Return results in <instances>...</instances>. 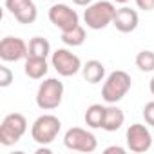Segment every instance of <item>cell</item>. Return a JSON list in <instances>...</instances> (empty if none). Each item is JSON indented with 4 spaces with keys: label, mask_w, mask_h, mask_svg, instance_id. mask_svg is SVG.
Wrapping results in <instances>:
<instances>
[{
    "label": "cell",
    "mask_w": 154,
    "mask_h": 154,
    "mask_svg": "<svg viewBox=\"0 0 154 154\" xmlns=\"http://www.w3.org/2000/svg\"><path fill=\"white\" fill-rule=\"evenodd\" d=\"M36 154H51V149H49L47 145H40V147L36 149Z\"/></svg>",
    "instance_id": "cell-25"
},
{
    "label": "cell",
    "mask_w": 154,
    "mask_h": 154,
    "mask_svg": "<svg viewBox=\"0 0 154 154\" xmlns=\"http://www.w3.org/2000/svg\"><path fill=\"white\" fill-rule=\"evenodd\" d=\"M51 65L60 76H65V78L82 71V60L65 47H60L54 53H51Z\"/></svg>",
    "instance_id": "cell-7"
},
{
    "label": "cell",
    "mask_w": 154,
    "mask_h": 154,
    "mask_svg": "<svg viewBox=\"0 0 154 154\" xmlns=\"http://www.w3.org/2000/svg\"><path fill=\"white\" fill-rule=\"evenodd\" d=\"M72 4L74 6H80V8H87L93 4V0H72Z\"/></svg>",
    "instance_id": "cell-24"
},
{
    "label": "cell",
    "mask_w": 154,
    "mask_h": 154,
    "mask_svg": "<svg viewBox=\"0 0 154 154\" xmlns=\"http://www.w3.org/2000/svg\"><path fill=\"white\" fill-rule=\"evenodd\" d=\"M112 2H116V4H127L129 0H112Z\"/></svg>",
    "instance_id": "cell-27"
},
{
    "label": "cell",
    "mask_w": 154,
    "mask_h": 154,
    "mask_svg": "<svg viewBox=\"0 0 154 154\" xmlns=\"http://www.w3.org/2000/svg\"><path fill=\"white\" fill-rule=\"evenodd\" d=\"M114 15H116V6L112 4V0H98V2L87 6V9L84 11V22L89 29L100 31L105 29L109 24H112Z\"/></svg>",
    "instance_id": "cell-1"
},
{
    "label": "cell",
    "mask_w": 154,
    "mask_h": 154,
    "mask_svg": "<svg viewBox=\"0 0 154 154\" xmlns=\"http://www.w3.org/2000/svg\"><path fill=\"white\" fill-rule=\"evenodd\" d=\"M26 74L31 80H42L49 71L47 65V58H36V56H27L26 58V65H24Z\"/></svg>",
    "instance_id": "cell-14"
},
{
    "label": "cell",
    "mask_w": 154,
    "mask_h": 154,
    "mask_svg": "<svg viewBox=\"0 0 154 154\" xmlns=\"http://www.w3.org/2000/svg\"><path fill=\"white\" fill-rule=\"evenodd\" d=\"M125 141H127V149L131 152H147L152 145V134L149 131L147 125L143 123H132L127 132H125Z\"/></svg>",
    "instance_id": "cell-8"
},
{
    "label": "cell",
    "mask_w": 154,
    "mask_h": 154,
    "mask_svg": "<svg viewBox=\"0 0 154 154\" xmlns=\"http://www.w3.org/2000/svg\"><path fill=\"white\" fill-rule=\"evenodd\" d=\"M136 67L143 72H152L154 71V51L143 49L136 54Z\"/></svg>",
    "instance_id": "cell-19"
},
{
    "label": "cell",
    "mask_w": 154,
    "mask_h": 154,
    "mask_svg": "<svg viewBox=\"0 0 154 154\" xmlns=\"http://www.w3.org/2000/svg\"><path fill=\"white\" fill-rule=\"evenodd\" d=\"M27 132V120L20 112L8 114L0 123V143L4 147H11L22 140V136Z\"/></svg>",
    "instance_id": "cell-4"
},
{
    "label": "cell",
    "mask_w": 154,
    "mask_h": 154,
    "mask_svg": "<svg viewBox=\"0 0 154 154\" xmlns=\"http://www.w3.org/2000/svg\"><path fill=\"white\" fill-rule=\"evenodd\" d=\"M85 125L91 129H102L103 127V118H105V105L102 103H93L85 111Z\"/></svg>",
    "instance_id": "cell-16"
},
{
    "label": "cell",
    "mask_w": 154,
    "mask_h": 154,
    "mask_svg": "<svg viewBox=\"0 0 154 154\" xmlns=\"http://www.w3.org/2000/svg\"><path fill=\"white\" fill-rule=\"evenodd\" d=\"M63 145L69 150H76V152H94L98 149V140L96 136L82 127H71L65 134H63Z\"/></svg>",
    "instance_id": "cell-6"
},
{
    "label": "cell",
    "mask_w": 154,
    "mask_h": 154,
    "mask_svg": "<svg viewBox=\"0 0 154 154\" xmlns=\"http://www.w3.org/2000/svg\"><path fill=\"white\" fill-rule=\"evenodd\" d=\"M112 152H116V154H125L127 150H125L123 147H120V145H111V147L105 149V154H112Z\"/></svg>",
    "instance_id": "cell-23"
},
{
    "label": "cell",
    "mask_w": 154,
    "mask_h": 154,
    "mask_svg": "<svg viewBox=\"0 0 154 154\" xmlns=\"http://www.w3.org/2000/svg\"><path fill=\"white\" fill-rule=\"evenodd\" d=\"M29 45L18 36H4L0 40V58L4 62H18L27 58Z\"/></svg>",
    "instance_id": "cell-10"
},
{
    "label": "cell",
    "mask_w": 154,
    "mask_h": 154,
    "mask_svg": "<svg viewBox=\"0 0 154 154\" xmlns=\"http://www.w3.org/2000/svg\"><path fill=\"white\" fill-rule=\"evenodd\" d=\"M123 122H125L123 111H122L116 103H109V105L105 107V118H103V127H102V129L107 131V132H114V131L122 129Z\"/></svg>",
    "instance_id": "cell-13"
},
{
    "label": "cell",
    "mask_w": 154,
    "mask_h": 154,
    "mask_svg": "<svg viewBox=\"0 0 154 154\" xmlns=\"http://www.w3.org/2000/svg\"><path fill=\"white\" fill-rule=\"evenodd\" d=\"M82 76L87 84H100L105 76V65L100 60H89L82 65Z\"/></svg>",
    "instance_id": "cell-15"
},
{
    "label": "cell",
    "mask_w": 154,
    "mask_h": 154,
    "mask_svg": "<svg viewBox=\"0 0 154 154\" xmlns=\"http://www.w3.org/2000/svg\"><path fill=\"white\" fill-rule=\"evenodd\" d=\"M149 89H150V94L154 96V76L150 78V82H149Z\"/></svg>",
    "instance_id": "cell-26"
},
{
    "label": "cell",
    "mask_w": 154,
    "mask_h": 154,
    "mask_svg": "<svg viewBox=\"0 0 154 154\" xmlns=\"http://www.w3.org/2000/svg\"><path fill=\"white\" fill-rule=\"evenodd\" d=\"M138 9L141 11H152L154 9V0H134Z\"/></svg>",
    "instance_id": "cell-22"
},
{
    "label": "cell",
    "mask_w": 154,
    "mask_h": 154,
    "mask_svg": "<svg viewBox=\"0 0 154 154\" xmlns=\"http://www.w3.org/2000/svg\"><path fill=\"white\" fill-rule=\"evenodd\" d=\"M13 84V71L6 65H0V87H9Z\"/></svg>",
    "instance_id": "cell-20"
},
{
    "label": "cell",
    "mask_w": 154,
    "mask_h": 154,
    "mask_svg": "<svg viewBox=\"0 0 154 154\" xmlns=\"http://www.w3.org/2000/svg\"><path fill=\"white\" fill-rule=\"evenodd\" d=\"M63 100V84L58 78H45L36 91V105L42 111H53L60 107Z\"/></svg>",
    "instance_id": "cell-3"
},
{
    "label": "cell",
    "mask_w": 154,
    "mask_h": 154,
    "mask_svg": "<svg viewBox=\"0 0 154 154\" xmlns=\"http://www.w3.org/2000/svg\"><path fill=\"white\" fill-rule=\"evenodd\" d=\"M6 9L20 24H33L38 17V11L33 0H6Z\"/></svg>",
    "instance_id": "cell-11"
},
{
    "label": "cell",
    "mask_w": 154,
    "mask_h": 154,
    "mask_svg": "<svg viewBox=\"0 0 154 154\" xmlns=\"http://www.w3.org/2000/svg\"><path fill=\"white\" fill-rule=\"evenodd\" d=\"M62 42L69 47H78L85 42V29L78 24L69 31H62Z\"/></svg>",
    "instance_id": "cell-17"
},
{
    "label": "cell",
    "mask_w": 154,
    "mask_h": 154,
    "mask_svg": "<svg viewBox=\"0 0 154 154\" xmlns=\"http://www.w3.org/2000/svg\"><path fill=\"white\" fill-rule=\"evenodd\" d=\"M62 129V122L54 114H42L31 127V138L38 145H51Z\"/></svg>",
    "instance_id": "cell-5"
},
{
    "label": "cell",
    "mask_w": 154,
    "mask_h": 154,
    "mask_svg": "<svg viewBox=\"0 0 154 154\" xmlns=\"http://www.w3.org/2000/svg\"><path fill=\"white\" fill-rule=\"evenodd\" d=\"M51 54V44L47 38L35 36L29 40V54L27 56H36V58H47Z\"/></svg>",
    "instance_id": "cell-18"
},
{
    "label": "cell",
    "mask_w": 154,
    "mask_h": 154,
    "mask_svg": "<svg viewBox=\"0 0 154 154\" xmlns=\"http://www.w3.org/2000/svg\"><path fill=\"white\" fill-rule=\"evenodd\" d=\"M49 20L53 26H56L60 31H69L72 27H76L80 24V17L74 9H71L67 4H58L54 2L51 8H49V13H47Z\"/></svg>",
    "instance_id": "cell-9"
},
{
    "label": "cell",
    "mask_w": 154,
    "mask_h": 154,
    "mask_svg": "<svg viewBox=\"0 0 154 154\" xmlns=\"http://www.w3.org/2000/svg\"><path fill=\"white\" fill-rule=\"evenodd\" d=\"M131 85H132V80H131L129 72H125L122 69L112 71L105 78L103 87H102V98H103V102L105 103H118L131 91Z\"/></svg>",
    "instance_id": "cell-2"
},
{
    "label": "cell",
    "mask_w": 154,
    "mask_h": 154,
    "mask_svg": "<svg viewBox=\"0 0 154 154\" xmlns=\"http://www.w3.org/2000/svg\"><path fill=\"white\" fill-rule=\"evenodd\" d=\"M143 120H145L147 125L154 127V102L145 103V107H143Z\"/></svg>",
    "instance_id": "cell-21"
},
{
    "label": "cell",
    "mask_w": 154,
    "mask_h": 154,
    "mask_svg": "<svg viewBox=\"0 0 154 154\" xmlns=\"http://www.w3.org/2000/svg\"><path fill=\"white\" fill-rule=\"evenodd\" d=\"M49 2H60V0H49Z\"/></svg>",
    "instance_id": "cell-28"
},
{
    "label": "cell",
    "mask_w": 154,
    "mask_h": 154,
    "mask_svg": "<svg viewBox=\"0 0 154 154\" xmlns=\"http://www.w3.org/2000/svg\"><path fill=\"white\" fill-rule=\"evenodd\" d=\"M138 22H140V17L134 9L123 6L120 9H116V15H114V20H112V26L120 31V33H132L136 27H138Z\"/></svg>",
    "instance_id": "cell-12"
}]
</instances>
